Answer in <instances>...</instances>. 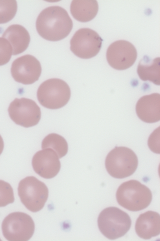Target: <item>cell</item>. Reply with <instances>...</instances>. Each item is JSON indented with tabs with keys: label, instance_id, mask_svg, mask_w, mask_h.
<instances>
[{
	"label": "cell",
	"instance_id": "277c9868",
	"mask_svg": "<svg viewBox=\"0 0 160 241\" xmlns=\"http://www.w3.org/2000/svg\"><path fill=\"white\" fill-rule=\"evenodd\" d=\"M138 165L137 155L131 149L116 146L107 155L106 169L112 177L123 179L130 176L136 170Z\"/></svg>",
	"mask_w": 160,
	"mask_h": 241
},
{
	"label": "cell",
	"instance_id": "5b68a950",
	"mask_svg": "<svg viewBox=\"0 0 160 241\" xmlns=\"http://www.w3.org/2000/svg\"><path fill=\"white\" fill-rule=\"evenodd\" d=\"M71 96L70 88L64 81L52 78L45 81L39 87L37 97L43 106L51 109L60 108L68 102Z\"/></svg>",
	"mask_w": 160,
	"mask_h": 241
},
{
	"label": "cell",
	"instance_id": "52a82bcc",
	"mask_svg": "<svg viewBox=\"0 0 160 241\" xmlns=\"http://www.w3.org/2000/svg\"><path fill=\"white\" fill-rule=\"evenodd\" d=\"M1 227L4 237L10 241H28L32 236L35 229L31 217L20 212L11 213L6 216Z\"/></svg>",
	"mask_w": 160,
	"mask_h": 241
},
{
	"label": "cell",
	"instance_id": "8fae6325",
	"mask_svg": "<svg viewBox=\"0 0 160 241\" xmlns=\"http://www.w3.org/2000/svg\"><path fill=\"white\" fill-rule=\"evenodd\" d=\"M11 71L16 81L28 85L38 80L41 73L42 68L36 58L27 54L17 58L13 61Z\"/></svg>",
	"mask_w": 160,
	"mask_h": 241
},
{
	"label": "cell",
	"instance_id": "7c38bea8",
	"mask_svg": "<svg viewBox=\"0 0 160 241\" xmlns=\"http://www.w3.org/2000/svg\"><path fill=\"white\" fill-rule=\"evenodd\" d=\"M59 158L56 152L51 149L46 148L39 151L32 159L33 170L43 178H53L58 174L60 169Z\"/></svg>",
	"mask_w": 160,
	"mask_h": 241
},
{
	"label": "cell",
	"instance_id": "8992f818",
	"mask_svg": "<svg viewBox=\"0 0 160 241\" xmlns=\"http://www.w3.org/2000/svg\"><path fill=\"white\" fill-rule=\"evenodd\" d=\"M18 190L22 204L33 212L41 210L48 198V187L44 183L33 176H28L21 180Z\"/></svg>",
	"mask_w": 160,
	"mask_h": 241
},
{
	"label": "cell",
	"instance_id": "e0dca14e",
	"mask_svg": "<svg viewBox=\"0 0 160 241\" xmlns=\"http://www.w3.org/2000/svg\"><path fill=\"white\" fill-rule=\"evenodd\" d=\"M159 57L152 59L144 56L138 64L137 72L142 81H149L157 85H160Z\"/></svg>",
	"mask_w": 160,
	"mask_h": 241
},
{
	"label": "cell",
	"instance_id": "d6986e66",
	"mask_svg": "<svg viewBox=\"0 0 160 241\" xmlns=\"http://www.w3.org/2000/svg\"><path fill=\"white\" fill-rule=\"evenodd\" d=\"M17 10L16 0H0V24L6 23L12 20Z\"/></svg>",
	"mask_w": 160,
	"mask_h": 241
},
{
	"label": "cell",
	"instance_id": "7a4b0ae2",
	"mask_svg": "<svg viewBox=\"0 0 160 241\" xmlns=\"http://www.w3.org/2000/svg\"><path fill=\"white\" fill-rule=\"evenodd\" d=\"M118 204L132 211L142 210L150 204L152 199L150 190L136 180L125 182L119 187L116 193Z\"/></svg>",
	"mask_w": 160,
	"mask_h": 241
},
{
	"label": "cell",
	"instance_id": "6da1fadb",
	"mask_svg": "<svg viewBox=\"0 0 160 241\" xmlns=\"http://www.w3.org/2000/svg\"><path fill=\"white\" fill-rule=\"evenodd\" d=\"M37 31L43 38L57 41L67 37L73 27L67 11L59 6L48 7L38 15L36 23Z\"/></svg>",
	"mask_w": 160,
	"mask_h": 241
},
{
	"label": "cell",
	"instance_id": "9a60e30c",
	"mask_svg": "<svg viewBox=\"0 0 160 241\" xmlns=\"http://www.w3.org/2000/svg\"><path fill=\"white\" fill-rule=\"evenodd\" d=\"M2 37L7 40L11 45L13 55L19 54L25 51L30 41L28 31L19 24L9 26L4 32Z\"/></svg>",
	"mask_w": 160,
	"mask_h": 241
},
{
	"label": "cell",
	"instance_id": "44dd1931",
	"mask_svg": "<svg viewBox=\"0 0 160 241\" xmlns=\"http://www.w3.org/2000/svg\"><path fill=\"white\" fill-rule=\"evenodd\" d=\"M12 54V47L6 39L0 37V66L8 63Z\"/></svg>",
	"mask_w": 160,
	"mask_h": 241
},
{
	"label": "cell",
	"instance_id": "9c48e42d",
	"mask_svg": "<svg viewBox=\"0 0 160 241\" xmlns=\"http://www.w3.org/2000/svg\"><path fill=\"white\" fill-rule=\"evenodd\" d=\"M10 117L16 124L28 128L37 125L41 117L39 107L33 101L28 98H16L8 108Z\"/></svg>",
	"mask_w": 160,
	"mask_h": 241
},
{
	"label": "cell",
	"instance_id": "ba28073f",
	"mask_svg": "<svg viewBox=\"0 0 160 241\" xmlns=\"http://www.w3.org/2000/svg\"><path fill=\"white\" fill-rule=\"evenodd\" d=\"M102 41L94 30L89 28H82L76 32L71 39L70 49L78 57L89 59L98 53Z\"/></svg>",
	"mask_w": 160,
	"mask_h": 241
},
{
	"label": "cell",
	"instance_id": "3957f363",
	"mask_svg": "<svg viewBox=\"0 0 160 241\" xmlns=\"http://www.w3.org/2000/svg\"><path fill=\"white\" fill-rule=\"evenodd\" d=\"M98 228L108 239L114 240L120 238L130 229L131 220L129 215L118 208L110 207L103 209L98 219Z\"/></svg>",
	"mask_w": 160,
	"mask_h": 241
},
{
	"label": "cell",
	"instance_id": "7402d4cb",
	"mask_svg": "<svg viewBox=\"0 0 160 241\" xmlns=\"http://www.w3.org/2000/svg\"><path fill=\"white\" fill-rule=\"evenodd\" d=\"M4 148V143L2 137L0 135V155L2 153Z\"/></svg>",
	"mask_w": 160,
	"mask_h": 241
},
{
	"label": "cell",
	"instance_id": "ffe728a7",
	"mask_svg": "<svg viewBox=\"0 0 160 241\" xmlns=\"http://www.w3.org/2000/svg\"><path fill=\"white\" fill-rule=\"evenodd\" d=\"M14 201L13 189L10 184L0 180V207L12 203Z\"/></svg>",
	"mask_w": 160,
	"mask_h": 241
},
{
	"label": "cell",
	"instance_id": "5bb4252c",
	"mask_svg": "<svg viewBox=\"0 0 160 241\" xmlns=\"http://www.w3.org/2000/svg\"><path fill=\"white\" fill-rule=\"evenodd\" d=\"M138 235L144 239L159 235L160 233V217L157 212L149 210L141 214L135 223Z\"/></svg>",
	"mask_w": 160,
	"mask_h": 241
},
{
	"label": "cell",
	"instance_id": "2e32d148",
	"mask_svg": "<svg viewBox=\"0 0 160 241\" xmlns=\"http://www.w3.org/2000/svg\"><path fill=\"white\" fill-rule=\"evenodd\" d=\"M98 10V4L96 0H73L70 7L73 17L81 22L92 20L97 15Z\"/></svg>",
	"mask_w": 160,
	"mask_h": 241
},
{
	"label": "cell",
	"instance_id": "ac0fdd59",
	"mask_svg": "<svg viewBox=\"0 0 160 241\" xmlns=\"http://www.w3.org/2000/svg\"><path fill=\"white\" fill-rule=\"evenodd\" d=\"M42 148L52 149L56 152L59 158L65 156L68 150V143L65 139L56 133L50 134L44 138L42 143Z\"/></svg>",
	"mask_w": 160,
	"mask_h": 241
},
{
	"label": "cell",
	"instance_id": "30bf717a",
	"mask_svg": "<svg viewBox=\"0 0 160 241\" xmlns=\"http://www.w3.org/2000/svg\"><path fill=\"white\" fill-rule=\"evenodd\" d=\"M137 57V50L130 42L124 40L116 41L108 47L106 58L110 66L118 70H123L131 66Z\"/></svg>",
	"mask_w": 160,
	"mask_h": 241
},
{
	"label": "cell",
	"instance_id": "4fadbf2b",
	"mask_svg": "<svg viewBox=\"0 0 160 241\" xmlns=\"http://www.w3.org/2000/svg\"><path fill=\"white\" fill-rule=\"evenodd\" d=\"M160 96L154 93L144 96L137 102L136 111L137 116L142 121L153 123L160 120Z\"/></svg>",
	"mask_w": 160,
	"mask_h": 241
}]
</instances>
